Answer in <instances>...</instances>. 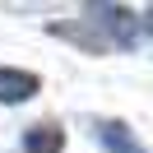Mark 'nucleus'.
Segmentation results:
<instances>
[{"instance_id":"f257e3e1","label":"nucleus","mask_w":153,"mask_h":153,"mask_svg":"<svg viewBox=\"0 0 153 153\" xmlns=\"http://www.w3.org/2000/svg\"><path fill=\"white\" fill-rule=\"evenodd\" d=\"M37 93V74L28 70H0V102H23Z\"/></svg>"},{"instance_id":"f03ea898","label":"nucleus","mask_w":153,"mask_h":153,"mask_svg":"<svg viewBox=\"0 0 153 153\" xmlns=\"http://www.w3.org/2000/svg\"><path fill=\"white\" fill-rule=\"evenodd\" d=\"M60 144H65V134H60L56 125H33V130L23 134V149L28 153H60Z\"/></svg>"},{"instance_id":"7ed1b4c3","label":"nucleus","mask_w":153,"mask_h":153,"mask_svg":"<svg viewBox=\"0 0 153 153\" xmlns=\"http://www.w3.org/2000/svg\"><path fill=\"white\" fill-rule=\"evenodd\" d=\"M102 144H107L111 153H144L139 144L130 139V130H125L121 121H107V125H102Z\"/></svg>"},{"instance_id":"20e7f679","label":"nucleus","mask_w":153,"mask_h":153,"mask_svg":"<svg viewBox=\"0 0 153 153\" xmlns=\"http://www.w3.org/2000/svg\"><path fill=\"white\" fill-rule=\"evenodd\" d=\"M149 28H153V10H149Z\"/></svg>"}]
</instances>
